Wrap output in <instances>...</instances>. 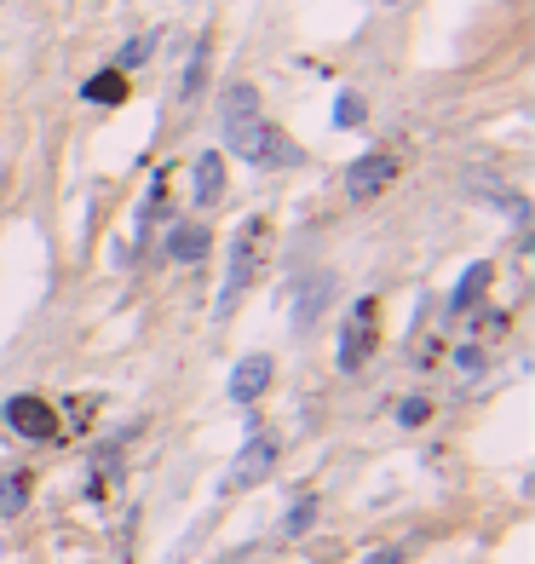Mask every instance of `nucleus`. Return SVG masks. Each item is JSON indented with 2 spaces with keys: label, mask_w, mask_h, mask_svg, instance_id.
I'll list each match as a JSON object with an SVG mask.
<instances>
[{
  "label": "nucleus",
  "mask_w": 535,
  "mask_h": 564,
  "mask_svg": "<svg viewBox=\"0 0 535 564\" xmlns=\"http://www.w3.org/2000/svg\"><path fill=\"white\" fill-rule=\"evenodd\" d=\"M363 116H369V104H363L357 93L334 98V127H346V133H351V127H363Z\"/></svg>",
  "instance_id": "obj_16"
},
{
  "label": "nucleus",
  "mask_w": 535,
  "mask_h": 564,
  "mask_svg": "<svg viewBox=\"0 0 535 564\" xmlns=\"http://www.w3.org/2000/svg\"><path fill=\"white\" fill-rule=\"evenodd\" d=\"M369 564H403V547H380V553H374Z\"/></svg>",
  "instance_id": "obj_20"
},
{
  "label": "nucleus",
  "mask_w": 535,
  "mask_h": 564,
  "mask_svg": "<svg viewBox=\"0 0 535 564\" xmlns=\"http://www.w3.org/2000/svg\"><path fill=\"white\" fill-rule=\"evenodd\" d=\"M277 438L271 432H248V444H242V455L231 461V478H225V490H254V484H265L271 472H277Z\"/></svg>",
  "instance_id": "obj_4"
},
{
  "label": "nucleus",
  "mask_w": 535,
  "mask_h": 564,
  "mask_svg": "<svg viewBox=\"0 0 535 564\" xmlns=\"http://www.w3.org/2000/svg\"><path fill=\"white\" fill-rule=\"evenodd\" d=\"M397 150H369V156H357V162L346 167V196L351 202H374L380 190L397 179Z\"/></svg>",
  "instance_id": "obj_6"
},
{
  "label": "nucleus",
  "mask_w": 535,
  "mask_h": 564,
  "mask_svg": "<svg viewBox=\"0 0 535 564\" xmlns=\"http://www.w3.org/2000/svg\"><path fill=\"white\" fill-rule=\"evenodd\" d=\"M455 363H461L466 375H478V369H484V346H461V352H455Z\"/></svg>",
  "instance_id": "obj_19"
},
{
  "label": "nucleus",
  "mask_w": 535,
  "mask_h": 564,
  "mask_svg": "<svg viewBox=\"0 0 535 564\" xmlns=\"http://www.w3.org/2000/svg\"><path fill=\"white\" fill-rule=\"evenodd\" d=\"M6 426L18 432V438H29V444H52L58 438V409H52L47 398H35V392H18V398H6Z\"/></svg>",
  "instance_id": "obj_5"
},
{
  "label": "nucleus",
  "mask_w": 535,
  "mask_h": 564,
  "mask_svg": "<svg viewBox=\"0 0 535 564\" xmlns=\"http://www.w3.org/2000/svg\"><path fill=\"white\" fill-rule=\"evenodd\" d=\"M271 375H277V363L265 352H254V357H242L231 369V403H242V409H254L259 398H265V386H271Z\"/></svg>",
  "instance_id": "obj_7"
},
{
  "label": "nucleus",
  "mask_w": 535,
  "mask_h": 564,
  "mask_svg": "<svg viewBox=\"0 0 535 564\" xmlns=\"http://www.w3.org/2000/svg\"><path fill=\"white\" fill-rule=\"evenodd\" d=\"M208 58H213V41L202 35V41H196V52H190V64H185V87H179V98H185V104H196V98H202V87H208Z\"/></svg>",
  "instance_id": "obj_14"
},
{
  "label": "nucleus",
  "mask_w": 535,
  "mask_h": 564,
  "mask_svg": "<svg viewBox=\"0 0 535 564\" xmlns=\"http://www.w3.org/2000/svg\"><path fill=\"white\" fill-rule=\"evenodd\" d=\"M219 127H225V144H231L236 156L265 167V173H271V167H305L300 144L259 116V87H248V81H231V87L219 93Z\"/></svg>",
  "instance_id": "obj_1"
},
{
  "label": "nucleus",
  "mask_w": 535,
  "mask_h": 564,
  "mask_svg": "<svg viewBox=\"0 0 535 564\" xmlns=\"http://www.w3.org/2000/svg\"><path fill=\"white\" fill-rule=\"evenodd\" d=\"M311 524H317V495H300V501L282 513V541H300Z\"/></svg>",
  "instance_id": "obj_15"
},
{
  "label": "nucleus",
  "mask_w": 535,
  "mask_h": 564,
  "mask_svg": "<svg viewBox=\"0 0 535 564\" xmlns=\"http://www.w3.org/2000/svg\"><path fill=\"white\" fill-rule=\"evenodd\" d=\"M150 47H156V35H139L133 47L121 52V64H116V70H133V64H144V58H150Z\"/></svg>",
  "instance_id": "obj_18"
},
{
  "label": "nucleus",
  "mask_w": 535,
  "mask_h": 564,
  "mask_svg": "<svg viewBox=\"0 0 535 564\" xmlns=\"http://www.w3.org/2000/svg\"><path fill=\"white\" fill-rule=\"evenodd\" d=\"M432 421V403L426 398H403L397 403V426H426Z\"/></svg>",
  "instance_id": "obj_17"
},
{
  "label": "nucleus",
  "mask_w": 535,
  "mask_h": 564,
  "mask_svg": "<svg viewBox=\"0 0 535 564\" xmlns=\"http://www.w3.org/2000/svg\"><path fill=\"white\" fill-rule=\"evenodd\" d=\"M495 282V265L489 259H472L461 271V282H455V294H449V311H472L478 300H484V288Z\"/></svg>",
  "instance_id": "obj_10"
},
{
  "label": "nucleus",
  "mask_w": 535,
  "mask_h": 564,
  "mask_svg": "<svg viewBox=\"0 0 535 564\" xmlns=\"http://www.w3.org/2000/svg\"><path fill=\"white\" fill-rule=\"evenodd\" d=\"M208 248H213V231H208V225H173V231H167V259H179V265L208 259Z\"/></svg>",
  "instance_id": "obj_9"
},
{
  "label": "nucleus",
  "mask_w": 535,
  "mask_h": 564,
  "mask_svg": "<svg viewBox=\"0 0 535 564\" xmlns=\"http://www.w3.org/2000/svg\"><path fill=\"white\" fill-rule=\"evenodd\" d=\"M374 346H380V300H374V294H363V300L351 306L346 329H340V369H346V375H357V369L374 357Z\"/></svg>",
  "instance_id": "obj_3"
},
{
  "label": "nucleus",
  "mask_w": 535,
  "mask_h": 564,
  "mask_svg": "<svg viewBox=\"0 0 535 564\" xmlns=\"http://www.w3.org/2000/svg\"><path fill=\"white\" fill-rule=\"evenodd\" d=\"M29 495H35V478L29 472H0V518L29 513Z\"/></svg>",
  "instance_id": "obj_13"
},
{
  "label": "nucleus",
  "mask_w": 535,
  "mask_h": 564,
  "mask_svg": "<svg viewBox=\"0 0 535 564\" xmlns=\"http://www.w3.org/2000/svg\"><path fill=\"white\" fill-rule=\"evenodd\" d=\"M259 242H265V219H242V231L231 236V265H225V288H219V300H213V317H219V323H225V317L242 306V294L254 288Z\"/></svg>",
  "instance_id": "obj_2"
},
{
  "label": "nucleus",
  "mask_w": 535,
  "mask_h": 564,
  "mask_svg": "<svg viewBox=\"0 0 535 564\" xmlns=\"http://www.w3.org/2000/svg\"><path fill=\"white\" fill-rule=\"evenodd\" d=\"M225 196V156L219 150H202L196 156V208H213Z\"/></svg>",
  "instance_id": "obj_11"
},
{
  "label": "nucleus",
  "mask_w": 535,
  "mask_h": 564,
  "mask_svg": "<svg viewBox=\"0 0 535 564\" xmlns=\"http://www.w3.org/2000/svg\"><path fill=\"white\" fill-rule=\"evenodd\" d=\"M127 93H133V81H127V70H98L93 81H81V98L87 104H127Z\"/></svg>",
  "instance_id": "obj_12"
},
{
  "label": "nucleus",
  "mask_w": 535,
  "mask_h": 564,
  "mask_svg": "<svg viewBox=\"0 0 535 564\" xmlns=\"http://www.w3.org/2000/svg\"><path fill=\"white\" fill-rule=\"evenodd\" d=\"M328 294H334V277L328 271H317V277L300 288V300H294V329H317V317H323V306H328Z\"/></svg>",
  "instance_id": "obj_8"
}]
</instances>
